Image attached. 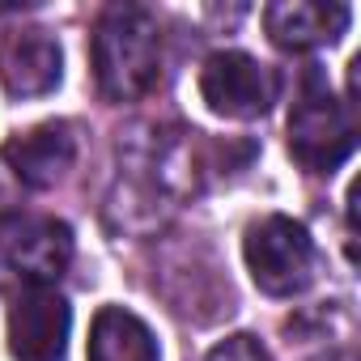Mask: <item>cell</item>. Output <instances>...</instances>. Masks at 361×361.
<instances>
[{
    "label": "cell",
    "instance_id": "cell-1",
    "mask_svg": "<svg viewBox=\"0 0 361 361\" xmlns=\"http://www.w3.org/2000/svg\"><path fill=\"white\" fill-rule=\"evenodd\" d=\"M161 77V30L140 5H111L94 26V81L106 102H136Z\"/></svg>",
    "mask_w": 361,
    "mask_h": 361
},
{
    "label": "cell",
    "instance_id": "cell-11",
    "mask_svg": "<svg viewBox=\"0 0 361 361\" xmlns=\"http://www.w3.org/2000/svg\"><path fill=\"white\" fill-rule=\"evenodd\" d=\"M209 361H272V357H268V348H264L255 336L238 331V336H226V340L209 353Z\"/></svg>",
    "mask_w": 361,
    "mask_h": 361
},
{
    "label": "cell",
    "instance_id": "cell-9",
    "mask_svg": "<svg viewBox=\"0 0 361 361\" xmlns=\"http://www.w3.org/2000/svg\"><path fill=\"white\" fill-rule=\"evenodd\" d=\"M353 22L348 5H323V0H281L264 9V30L281 51H314L331 47Z\"/></svg>",
    "mask_w": 361,
    "mask_h": 361
},
{
    "label": "cell",
    "instance_id": "cell-5",
    "mask_svg": "<svg viewBox=\"0 0 361 361\" xmlns=\"http://www.w3.org/2000/svg\"><path fill=\"white\" fill-rule=\"evenodd\" d=\"M200 98L221 119H259L276 102V77L247 51H217L200 68Z\"/></svg>",
    "mask_w": 361,
    "mask_h": 361
},
{
    "label": "cell",
    "instance_id": "cell-10",
    "mask_svg": "<svg viewBox=\"0 0 361 361\" xmlns=\"http://www.w3.org/2000/svg\"><path fill=\"white\" fill-rule=\"evenodd\" d=\"M90 361H161V353L140 314L102 306L90 327Z\"/></svg>",
    "mask_w": 361,
    "mask_h": 361
},
{
    "label": "cell",
    "instance_id": "cell-3",
    "mask_svg": "<svg viewBox=\"0 0 361 361\" xmlns=\"http://www.w3.org/2000/svg\"><path fill=\"white\" fill-rule=\"evenodd\" d=\"M243 259H247V272L255 281L259 293L268 298H298L302 289H310L314 281V243L306 234L302 221L293 217H259L247 226V238H243Z\"/></svg>",
    "mask_w": 361,
    "mask_h": 361
},
{
    "label": "cell",
    "instance_id": "cell-4",
    "mask_svg": "<svg viewBox=\"0 0 361 361\" xmlns=\"http://www.w3.org/2000/svg\"><path fill=\"white\" fill-rule=\"evenodd\" d=\"M73 264V230L56 217H22L0 230V289H51Z\"/></svg>",
    "mask_w": 361,
    "mask_h": 361
},
{
    "label": "cell",
    "instance_id": "cell-7",
    "mask_svg": "<svg viewBox=\"0 0 361 361\" xmlns=\"http://www.w3.org/2000/svg\"><path fill=\"white\" fill-rule=\"evenodd\" d=\"M60 77H64V56L47 30L22 26L0 39V85L13 98H43L60 85Z\"/></svg>",
    "mask_w": 361,
    "mask_h": 361
},
{
    "label": "cell",
    "instance_id": "cell-12",
    "mask_svg": "<svg viewBox=\"0 0 361 361\" xmlns=\"http://www.w3.org/2000/svg\"><path fill=\"white\" fill-rule=\"evenodd\" d=\"M18 192H22V183L13 178V170L5 166V157H0V217H9L18 209Z\"/></svg>",
    "mask_w": 361,
    "mask_h": 361
},
{
    "label": "cell",
    "instance_id": "cell-13",
    "mask_svg": "<svg viewBox=\"0 0 361 361\" xmlns=\"http://www.w3.org/2000/svg\"><path fill=\"white\" fill-rule=\"evenodd\" d=\"M26 5H0V18H9V13H22Z\"/></svg>",
    "mask_w": 361,
    "mask_h": 361
},
{
    "label": "cell",
    "instance_id": "cell-6",
    "mask_svg": "<svg viewBox=\"0 0 361 361\" xmlns=\"http://www.w3.org/2000/svg\"><path fill=\"white\" fill-rule=\"evenodd\" d=\"M73 310L56 289H26L9 310V353L13 361H64L68 357Z\"/></svg>",
    "mask_w": 361,
    "mask_h": 361
},
{
    "label": "cell",
    "instance_id": "cell-2",
    "mask_svg": "<svg viewBox=\"0 0 361 361\" xmlns=\"http://www.w3.org/2000/svg\"><path fill=\"white\" fill-rule=\"evenodd\" d=\"M357 145V128L348 106L327 90L323 73L310 64L298 106L289 115V153L310 170V174H331L344 166V157Z\"/></svg>",
    "mask_w": 361,
    "mask_h": 361
},
{
    "label": "cell",
    "instance_id": "cell-8",
    "mask_svg": "<svg viewBox=\"0 0 361 361\" xmlns=\"http://www.w3.org/2000/svg\"><path fill=\"white\" fill-rule=\"evenodd\" d=\"M0 157H5V166L13 170V178H18L22 188L43 192V188H56L60 178L73 170V161H77V136H73L68 123H39V128L13 136Z\"/></svg>",
    "mask_w": 361,
    "mask_h": 361
}]
</instances>
